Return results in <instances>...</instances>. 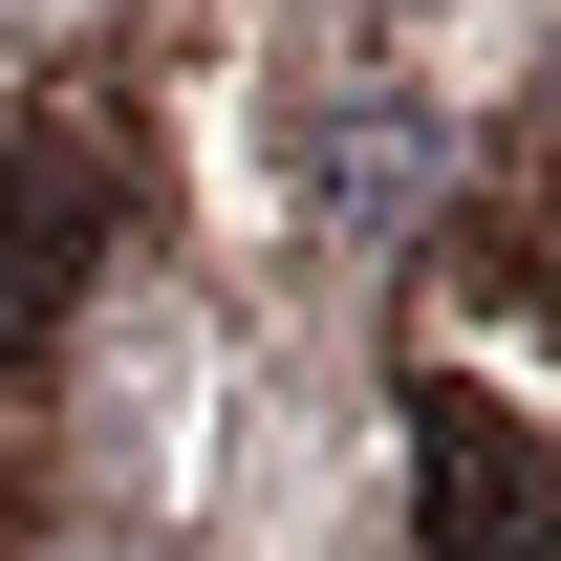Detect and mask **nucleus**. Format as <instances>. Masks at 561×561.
<instances>
[{
    "label": "nucleus",
    "mask_w": 561,
    "mask_h": 561,
    "mask_svg": "<svg viewBox=\"0 0 561 561\" xmlns=\"http://www.w3.org/2000/svg\"><path fill=\"white\" fill-rule=\"evenodd\" d=\"M66 260H87V173L0 130V346H44V324H66Z\"/></svg>",
    "instance_id": "obj_1"
}]
</instances>
